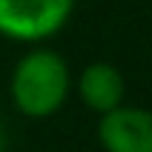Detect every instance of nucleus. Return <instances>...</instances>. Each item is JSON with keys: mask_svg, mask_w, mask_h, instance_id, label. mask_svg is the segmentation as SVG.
<instances>
[{"mask_svg": "<svg viewBox=\"0 0 152 152\" xmlns=\"http://www.w3.org/2000/svg\"><path fill=\"white\" fill-rule=\"evenodd\" d=\"M75 77L66 58L49 46L26 49L9 75V98L23 118L46 121L69 103Z\"/></svg>", "mask_w": 152, "mask_h": 152, "instance_id": "f257e3e1", "label": "nucleus"}, {"mask_svg": "<svg viewBox=\"0 0 152 152\" xmlns=\"http://www.w3.org/2000/svg\"><path fill=\"white\" fill-rule=\"evenodd\" d=\"M77 0H0V37L43 46L69 26Z\"/></svg>", "mask_w": 152, "mask_h": 152, "instance_id": "f03ea898", "label": "nucleus"}, {"mask_svg": "<svg viewBox=\"0 0 152 152\" xmlns=\"http://www.w3.org/2000/svg\"><path fill=\"white\" fill-rule=\"evenodd\" d=\"M95 135L103 152H152V109L124 103L98 118Z\"/></svg>", "mask_w": 152, "mask_h": 152, "instance_id": "7ed1b4c3", "label": "nucleus"}, {"mask_svg": "<svg viewBox=\"0 0 152 152\" xmlns=\"http://www.w3.org/2000/svg\"><path fill=\"white\" fill-rule=\"evenodd\" d=\"M75 95L83 103V109L103 118L126 103V77L109 60H92L77 72Z\"/></svg>", "mask_w": 152, "mask_h": 152, "instance_id": "20e7f679", "label": "nucleus"}, {"mask_svg": "<svg viewBox=\"0 0 152 152\" xmlns=\"http://www.w3.org/2000/svg\"><path fill=\"white\" fill-rule=\"evenodd\" d=\"M0 152H6V129H3V121H0Z\"/></svg>", "mask_w": 152, "mask_h": 152, "instance_id": "39448f33", "label": "nucleus"}]
</instances>
